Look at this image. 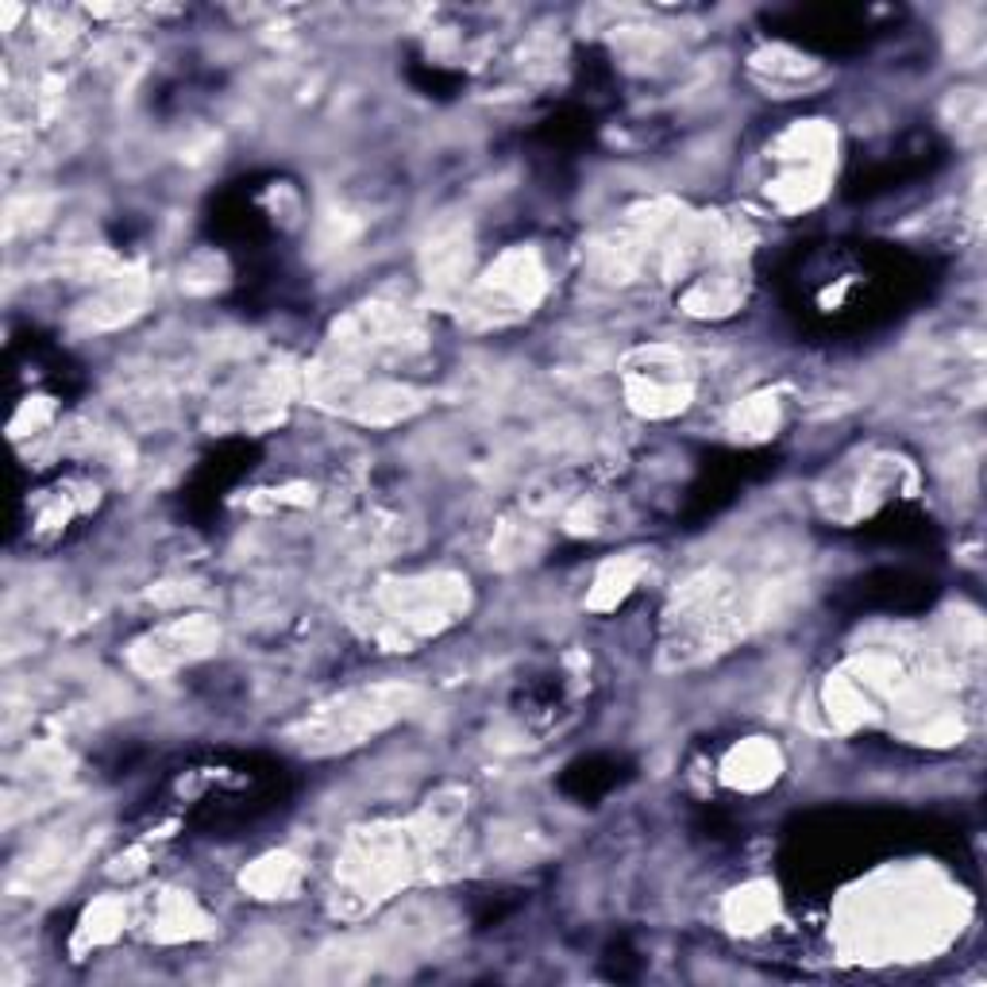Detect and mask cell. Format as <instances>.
<instances>
[{
    "mask_svg": "<svg viewBox=\"0 0 987 987\" xmlns=\"http://www.w3.org/2000/svg\"><path fill=\"white\" fill-rule=\"evenodd\" d=\"M729 772H733L737 783H744V787H760V783H767L775 775V749H767V744H752V749H737L733 752V764H729Z\"/></svg>",
    "mask_w": 987,
    "mask_h": 987,
    "instance_id": "1",
    "label": "cell"
}]
</instances>
